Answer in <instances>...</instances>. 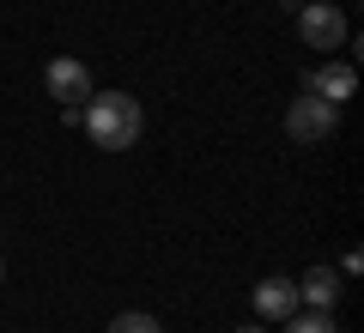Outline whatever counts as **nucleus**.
I'll return each instance as SVG.
<instances>
[{"label":"nucleus","mask_w":364,"mask_h":333,"mask_svg":"<svg viewBox=\"0 0 364 333\" xmlns=\"http://www.w3.org/2000/svg\"><path fill=\"white\" fill-rule=\"evenodd\" d=\"M140 128H146V116H140V103H134L128 91H104V97H91L85 133L104 146V152H128V146L140 140Z\"/></svg>","instance_id":"f257e3e1"},{"label":"nucleus","mask_w":364,"mask_h":333,"mask_svg":"<svg viewBox=\"0 0 364 333\" xmlns=\"http://www.w3.org/2000/svg\"><path fill=\"white\" fill-rule=\"evenodd\" d=\"M334 128H340L334 103H322L316 91H310V97H291V109H286V140L291 146H322Z\"/></svg>","instance_id":"f03ea898"},{"label":"nucleus","mask_w":364,"mask_h":333,"mask_svg":"<svg viewBox=\"0 0 364 333\" xmlns=\"http://www.w3.org/2000/svg\"><path fill=\"white\" fill-rule=\"evenodd\" d=\"M298 37L310 49H346V13L334 0H304L298 6Z\"/></svg>","instance_id":"7ed1b4c3"},{"label":"nucleus","mask_w":364,"mask_h":333,"mask_svg":"<svg viewBox=\"0 0 364 333\" xmlns=\"http://www.w3.org/2000/svg\"><path fill=\"white\" fill-rule=\"evenodd\" d=\"M304 91H316L322 103H334V109H340V103L358 91V67H352V61H322L310 79H304Z\"/></svg>","instance_id":"20e7f679"},{"label":"nucleus","mask_w":364,"mask_h":333,"mask_svg":"<svg viewBox=\"0 0 364 333\" xmlns=\"http://www.w3.org/2000/svg\"><path fill=\"white\" fill-rule=\"evenodd\" d=\"M43 85H49V97H61V103L91 97V73H85V61H73V55H55L49 73H43Z\"/></svg>","instance_id":"39448f33"},{"label":"nucleus","mask_w":364,"mask_h":333,"mask_svg":"<svg viewBox=\"0 0 364 333\" xmlns=\"http://www.w3.org/2000/svg\"><path fill=\"white\" fill-rule=\"evenodd\" d=\"M255 315H261V321L298 315V279H261V285H255Z\"/></svg>","instance_id":"423d86ee"},{"label":"nucleus","mask_w":364,"mask_h":333,"mask_svg":"<svg viewBox=\"0 0 364 333\" xmlns=\"http://www.w3.org/2000/svg\"><path fill=\"white\" fill-rule=\"evenodd\" d=\"M298 303L328 309V315H334V303H340V273H334V267H310V273L298 279Z\"/></svg>","instance_id":"0eeeda50"},{"label":"nucleus","mask_w":364,"mask_h":333,"mask_svg":"<svg viewBox=\"0 0 364 333\" xmlns=\"http://www.w3.org/2000/svg\"><path fill=\"white\" fill-rule=\"evenodd\" d=\"M286 333H340V327L328 309H298V315H286Z\"/></svg>","instance_id":"6e6552de"},{"label":"nucleus","mask_w":364,"mask_h":333,"mask_svg":"<svg viewBox=\"0 0 364 333\" xmlns=\"http://www.w3.org/2000/svg\"><path fill=\"white\" fill-rule=\"evenodd\" d=\"M109 333H158V321L146 315V309H128V315H116V321H109Z\"/></svg>","instance_id":"1a4fd4ad"},{"label":"nucleus","mask_w":364,"mask_h":333,"mask_svg":"<svg viewBox=\"0 0 364 333\" xmlns=\"http://www.w3.org/2000/svg\"><path fill=\"white\" fill-rule=\"evenodd\" d=\"M237 333H267V327H255V321H249V327H237Z\"/></svg>","instance_id":"9d476101"},{"label":"nucleus","mask_w":364,"mask_h":333,"mask_svg":"<svg viewBox=\"0 0 364 333\" xmlns=\"http://www.w3.org/2000/svg\"><path fill=\"white\" fill-rule=\"evenodd\" d=\"M0 279H6V261H0Z\"/></svg>","instance_id":"9b49d317"}]
</instances>
